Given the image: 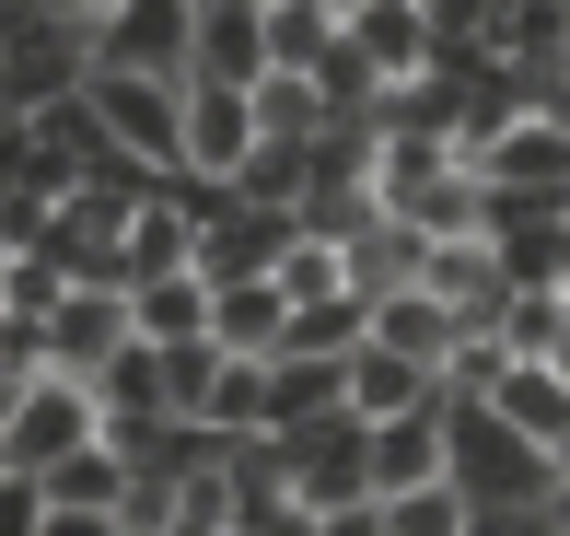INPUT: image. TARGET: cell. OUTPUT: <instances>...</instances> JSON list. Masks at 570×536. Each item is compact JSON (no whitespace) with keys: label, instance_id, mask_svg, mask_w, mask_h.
Masks as SVG:
<instances>
[{"label":"cell","instance_id":"obj_25","mask_svg":"<svg viewBox=\"0 0 570 536\" xmlns=\"http://www.w3.org/2000/svg\"><path fill=\"white\" fill-rule=\"evenodd\" d=\"M396 222H407L420 245H478V234H489V187H478V175H443V187L407 198Z\"/></svg>","mask_w":570,"mask_h":536},{"label":"cell","instance_id":"obj_1","mask_svg":"<svg viewBox=\"0 0 570 536\" xmlns=\"http://www.w3.org/2000/svg\"><path fill=\"white\" fill-rule=\"evenodd\" d=\"M443 431H454V490L478 501V514H548L559 501V455L524 444L501 408H454L443 397Z\"/></svg>","mask_w":570,"mask_h":536},{"label":"cell","instance_id":"obj_11","mask_svg":"<svg viewBox=\"0 0 570 536\" xmlns=\"http://www.w3.org/2000/svg\"><path fill=\"white\" fill-rule=\"evenodd\" d=\"M303 234V211H233V222H210V234H198V280H268L279 269V245Z\"/></svg>","mask_w":570,"mask_h":536},{"label":"cell","instance_id":"obj_14","mask_svg":"<svg viewBox=\"0 0 570 536\" xmlns=\"http://www.w3.org/2000/svg\"><path fill=\"white\" fill-rule=\"evenodd\" d=\"M407 408H443V373H420V362H396V350H350V420L361 431H384V420H407Z\"/></svg>","mask_w":570,"mask_h":536},{"label":"cell","instance_id":"obj_37","mask_svg":"<svg viewBox=\"0 0 570 536\" xmlns=\"http://www.w3.org/2000/svg\"><path fill=\"white\" fill-rule=\"evenodd\" d=\"M384 525H396V536H465V525H478V501H465L454 478H443V490H407V501H384Z\"/></svg>","mask_w":570,"mask_h":536},{"label":"cell","instance_id":"obj_28","mask_svg":"<svg viewBox=\"0 0 570 536\" xmlns=\"http://www.w3.org/2000/svg\"><path fill=\"white\" fill-rule=\"evenodd\" d=\"M94 408H106V420H175V408H164V350H140V339H128L117 362L94 373Z\"/></svg>","mask_w":570,"mask_h":536},{"label":"cell","instance_id":"obj_33","mask_svg":"<svg viewBox=\"0 0 570 536\" xmlns=\"http://www.w3.org/2000/svg\"><path fill=\"white\" fill-rule=\"evenodd\" d=\"M303 82H315V106H326V117H373V94H384V82H373V59H361L350 36H326V59L303 70Z\"/></svg>","mask_w":570,"mask_h":536},{"label":"cell","instance_id":"obj_44","mask_svg":"<svg viewBox=\"0 0 570 536\" xmlns=\"http://www.w3.org/2000/svg\"><path fill=\"white\" fill-rule=\"evenodd\" d=\"M315 536H396V525H384V501H350V514H326Z\"/></svg>","mask_w":570,"mask_h":536},{"label":"cell","instance_id":"obj_45","mask_svg":"<svg viewBox=\"0 0 570 536\" xmlns=\"http://www.w3.org/2000/svg\"><path fill=\"white\" fill-rule=\"evenodd\" d=\"M36 12H47V23H70V36H94V23H106L117 0H36Z\"/></svg>","mask_w":570,"mask_h":536},{"label":"cell","instance_id":"obj_51","mask_svg":"<svg viewBox=\"0 0 570 536\" xmlns=\"http://www.w3.org/2000/svg\"><path fill=\"white\" fill-rule=\"evenodd\" d=\"M559 501H570V444H559Z\"/></svg>","mask_w":570,"mask_h":536},{"label":"cell","instance_id":"obj_8","mask_svg":"<svg viewBox=\"0 0 570 536\" xmlns=\"http://www.w3.org/2000/svg\"><path fill=\"white\" fill-rule=\"evenodd\" d=\"M256 140H268V129H256V94L187 82V164H175V175H222V187H233V175L256 164Z\"/></svg>","mask_w":570,"mask_h":536},{"label":"cell","instance_id":"obj_30","mask_svg":"<svg viewBox=\"0 0 570 536\" xmlns=\"http://www.w3.org/2000/svg\"><path fill=\"white\" fill-rule=\"evenodd\" d=\"M501 59L512 70H570V12L559 0H501Z\"/></svg>","mask_w":570,"mask_h":536},{"label":"cell","instance_id":"obj_34","mask_svg":"<svg viewBox=\"0 0 570 536\" xmlns=\"http://www.w3.org/2000/svg\"><path fill=\"white\" fill-rule=\"evenodd\" d=\"M559 339H570V292H512L501 303V350L512 362H548Z\"/></svg>","mask_w":570,"mask_h":536},{"label":"cell","instance_id":"obj_43","mask_svg":"<svg viewBox=\"0 0 570 536\" xmlns=\"http://www.w3.org/2000/svg\"><path fill=\"white\" fill-rule=\"evenodd\" d=\"M524 117H548V129H570V70H524Z\"/></svg>","mask_w":570,"mask_h":536},{"label":"cell","instance_id":"obj_10","mask_svg":"<svg viewBox=\"0 0 570 536\" xmlns=\"http://www.w3.org/2000/svg\"><path fill=\"white\" fill-rule=\"evenodd\" d=\"M478 187H535V198H570V129H548V117H512L501 140L478 152Z\"/></svg>","mask_w":570,"mask_h":536},{"label":"cell","instance_id":"obj_54","mask_svg":"<svg viewBox=\"0 0 570 536\" xmlns=\"http://www.w3.org/2000/svg\"><path fill=\"white\" fill-rule=\"evenodd\" d=\"M559 12H570V0H559Z\"/></svg>","mask_w":570,"mask_h":536},{"label":"cell","instance_id":"obj_5","mask_svg":"<svg viewBox=\"0 0 570 536\" xmlns=\"http://www.w3.org/2000/svg\"><path fill=\"white\" fill-rule=\"evenodd\" d=\"M279 455H292V501H315V514H350V501H373V431L350 420H315V431H279Z\"/></svg>","mask_w":570,"mask_h":536},{"label":"cell","instance_id":"obj_49","mask_svg":"<svg viewBox=\"0 0 570 536\" xmlns=\"http://www.w3.org/2000/svg\"><path fill=\"white\" fill-rule=\"evenodd\" d=\"M559 292H570V222H559Z\"/></svg>","mask_w":570,"mask_h":536},{"label":"cell","instance_id":"obj_36","mask_svg":"<svg viewBox=\"0 0 570 536\" xmlns=\"http://www.w3.org/2000/svg\"><path fill=\"white\" fill-rule=\"evenodd\" d=\"M501 373H512V350L489 339V327H465L454 362H443V397H454V408H489V397H501Z\"/></svg>","mask_w":570,"mask_h":536},{"label":"cell","instance_id":"obj_40","mask_svg":"<svg viewBox=\"0 0 570 536\" xmlns=\"http://www.w3.org/2000/svg\"><path fill=\"white\" fill-rule=\"evenodd\" d=\"M0 373H12V386H36V373H47V327H36V315H0Z\"/></svg>","mask_w":570,"mask_h":536},{"label":"cell","instance_id":"obj_27","mask_svg":"<svg viewBox=\"0 0 570 536\" xmlns=\"http://www.w3.org/2000/svg\"><path fill=\"white\" fill-rule=\"evenodd\" d=\"M36 490H47V514H117V501H128V467H117L106 444H82L70 467H47Z\"/></svg>","mask_w":570,"mask_h":536},{"label":"cell","instance_id":"obj_21","mask_svg":"<svg viewBox=\"0 0 570 536\" xmlns=\"http://www.w3.org/2000/svg\"><path fill=\"white\" fill-rule=\"evenodd\" d=\"M489 408H501V420L512 431H524V444H570V386H559V362H512L501 373V397H489Z\"/></svg>","mask_w":570,"mask_h":536},{"label":"cell","instance_id":"obj_29","mask_svg":"<svg viewBox=\"0 0 570 536\" xmlns=\"http://www.w3.org/2000/svg\"><path fill=\"white\" fill-rule=\"evenodd\" d=\"M36 140L59 152L70 175H94V164H117V129H106V106H94V82L70 94V106H47V117H36Z\"/></svg>","mask_w":570,"mask_h":536},{"label":"cell","instance_id":"obj_6","mask_svg":"<svg viewBox=\"0 0 570 536\" xmlns=\"http://www.w3.org/2000/svg\"><path fill=\"white\" fill-rule=\"evenodd\" d=\"M128 339H140V327H128V292H106V280H70V303L47 315V373H82V386H94V373H106Z\"/></svg>","mask_w":570,"mask_h":536},{"label":"cell","instance_id":"obj_17","mask_svg":"<svg viewBox=\"0 0 570 536\" xmlns=\"http://www.w3.org/2000/svg\"><path fill=\"white\" fill-rule=\"evenodd\" d=\"M128 327H140V350L210 339V280H198V269H175V280H140V292H128Z\"/></svg>","mask_w":570,"mask_h":536},{"label":"cell","instance_id":"obj_39","mask_svg":"<svg viewBox=\"0 0 570 536\" xmlns=\"http://www.w3.org/2000/svg\"><path fill=\"white\" fill-rule=\"evenodd\" d=\"M210 373H222L210 339H175V350H164V408H175V420H198V408H210Z\"/></svg>","mask_w":570,"mask_h":536},{"label":"cell","instance_id":"obj_55","mask_svg":"<svg viewBox=\"0 0 570 536\" xmlns=\"http://www.w3.org/2000/svg\"><path fill=\"white\" fill-rule=\"evenodd\" d=\"M420 12H431V0H420Z\"/></svg>","mask_w":570,"mask_h":536},{"label":"cell","instance_id":"obj_35","mask_svg":"<svg viewBox=\"0 0 570 536\" xmlns=\"http://www.w3.org/2000/svg\"><path fill=\"white\" fill-rule=\"evenodd\" d=\"M59 303H70V269L59 257H47V245H12V280H0V315H59Z\"/></svg>","mask_w":570,"mask_h":536},{"label":"cell","instance_id":"obj_18","mask_svg":"<svg viewBox=\"0 0 570 536\" xmlns=\"http://www.w3.org/2000/svg\"><path fill=\"white\" fill-rule=\"evenodd\" d=\"M373 339L396 350V362H420V373H443L465 327H454V315H443V303H431V292H384V303H373Z\"/></svg>","mask_w":570,"mask_h":536},{"label":"cell","instance_id":"obj_9","mask_svg":"<svg viewBox=\"0 0 570 536\" xmlns=\"http://www.w3.org/2000/svg\"><path fill=\"white\" fill-rule=\"evenodd\" d=\"M443 478H454V431H443V408H407V420L373 431V501L443 490Z\"/></svg>","mask_w":570,"mask_h":536},{"label":"cell","instance_id":"obj_38","mask_svg":"<svg viewBox=\"0 0 570 536\" xmlns=\"http://www.w3.org/2000/svg\"><path fill=\"white\" fill-rule=\"evenodd\" d=\"M570 198H535V187H489V245H524V234H559Z\"/></svg>","mask_w":570,"mask_h":536},{"label":"cell","instance_id":"obj_31","mask_svg":"<svg viewBox=\"0 0 570 536\" xmlns=\"http://www.w3.org/2000/svg\"><path fill=\"white\" fill-rule=\"evenodd\" d=\"M256 129H268V140H326L338 117L315 106V82H303V70H268V82H256Z\"/></svg>","mask_w":570,"mask_h":536},{"label":"cell","instance_id":"obj_52","mask_svg":"<svg viewBox=\"0 0 570 536\" xmlns=\"http://www.w3.org/2000/svg\"><path fill=\"white\" fill-rule=\"evenodd\" d=\"M326 12H338V23H350V12H361V0H326Z\"/></svg>","mask_w":570,"mask_h":536},{"label":"cell","instance_id":"obj_20","mask_svg":"<svg viewBox=\"0 0 570 536\" xmlns=\"http://www.w3.org/2000/svg\"><path fill=\"white\" fill-rule=\"evenodd\" d=\"M465 129V94L454 82H431V70H420V82H384L373 94V140H454Z\"/></svg>","mask_w":570,"mask_h":536},{"label":"cell","instance_id":"obj_22","mask_svg":"<svg viewBox=\"0 0 570 536\" xmlns=\"http://www.w3.org/2000/svg\"><path fill=\"white\" fill-rule=\"evenodd\" d=\"M443 175H465V164H454V140H384V152H373V211L396 222L407 198H431Z\"/></svg>","mask_w":570,"mask_h":536},{"label":"cell","instance_id":"obj_47","mask_svg":"<svg viewBox=\"0 0 570 536\" xmlns=\"http://www.w3.org/2000/svg\"><path fill=\"white\" fill-rule=\"evenodd\" d=\"M465 536H524V514H478V525H465Z\"/></svg>","mask_w":570,"mask_h":536},{"label":"cell","instance_id":"obj_48","mask_svg":"<svg viewBox=\"0 0 570 536\" xmlns=\"http://www.w3.org/2000/svg\"><path fill=\"white\" fill-rule=\"evenodd\" d=\"M12 408H23V386H12V373H0V431H12Z\"/></svg>","mask_w":570,"mask_h":536},{"label":"cell","instance_id":"obj_23","mask_svg":"<svg viewBox=\"0 0 570 536\" xmlns=\"http://www.w3.org/2000/svg\"><path fill=\"white\" fill-rule=\"evenodd\" d=\"M233 198H245V211H303V198H315V140H256V164L233 175Z\"/></svg>","mask_w":570,"mask_h":536},{"label":"cell","instance_id":"obj_42","mask_svg":"<svg viewBox=\"0 0 570 536\" xmlns=\"http://www.w3.org/2000/svg\"><path fill=\"white\" fill-rule=\"evenodd\" d=\"M326 514H315V501H292V490H279V501H245V536H315Z\"/></svg>","mask_w":570,"mask_h":536},{"label":"cell","instance_id":"obj_2","mask_svg":"<svg viewBox=\"0 0 570 536\" xmlns=\"http://www.w3.org/2000/svg\"><path fill=\"white\" fill-rule=\"evenodd\" d=\"M82 444H106V408H94L82 373H36L12 408V431H0V467H23V478H47V467H70Z\"/></svg>","mask_w":570,"mask_h":536},{"label":"cell","instance_id":"obj_13","mask_svg":"<svg viewBox=\"0 0 570 536\" xmlns=\"http://www.w3.org/2000/svg\"><path fill=\"white\" fill-rule=\"evenodd\" d=\"M279 339H292L279 280H222V292H210V350H233V362H279Z\"/></svg>","mask_w":570,"mask_h":536},{"label":"cell","instance_id":"obj_50","mask_svg":"<svg viewBox=\"0 0 570 536\" xmlns=\"http://www.w3.org/2000/svg\"><path fill=\"white\" fill-rule=\"evenodd\" d=\"M548 362H559V386H570V339H559V350H548Z\"/></svg>","mask_w":570,"mask_h":536},{"label":"cell","instance_id":"obj_46","mask_svg":"<svg viewBox=\"0 0 570 536\" xmlns=\"http://www.w3.org/2000/svg\"><path fill=\"white\" fill-rule=\"evenodd\" d=\"M36 536H117V514H47Z\"/></svg>","mask_w":570,"mask_h":536},{"label":"cell","instance_id":"obj_16","mask_svg":"<svg viewBox=\"0 0 570 536\" xmlns=\"http://www.w3.org/2000/svg\"><path fill=\"white\" fill-rule=\"evenodd\" d=\"M175 269H198V222L175 211V198H151V211L117 234V280L140 292V280H175Z\"/></svg>","mask_w":570,"mask_h":536},{"label":"cell","instance_id":"obj_4","mask_svg":"<svg viewBox=\"0 0 570 536\" xmlns=\"http://www.w3.org/2000/svg\"><path fill=\"white\" fill-rule=\"evenodd\" d=\"M94 106H106V129L128 164L175 175L187 164V82H151V70H94Z\"/></svg>","mask_w":570,"mask_h":536},{"label":"cell","instance_id":"obj_15","mask_svg":"<svg viewBox=\"0 0 570 536\" xmlns=\"http://www.w3.org/2000/svg\"><path fill=\"white\" fill-rule=\"evenodd\" d=\"M350 408V362H315V350H279L268 362V431H315Z\"/></svg>","mask_w":570,"mask_h":536},{"label":"cell","instance_id":"obj_12","mask_svg":"<svg viewBox=\"0 0 570 536\" xmlns=\"http://www.w3.org/2000/svg\"><path fill=\"white\" fill-rule=\"evenodd\" d=\"M338 36L373 59V82H420V70H431V12H420V0H361Z\"/></svg>","mask_w":570,"mask_h":536},{"label":"cell","instance_id":"obj_32","mask_svg":"<svg viewBox=\"0 0 570 536\" xmlns=\"http://www.w3.org/2000/svg\"><path fill=\"white\" fill-rule=\"evenodd\" d=\"M326 36H338V12H326V0H268V70H315Z\"/></svg>","mask_w":570,"mask_h":536},{"label":"cell","instance_id":"obj_7","mask_svg":"<svg viewBox=\"0 0 570 536\" xmlns=\"http://www.w3.org/2000/svg\"><path fill=\"white\" fill-rule=\"evenodd\" d=\"M187 82H222V94L268 82V0H198V70Z\"/></svg>","mask_w":570,"mask_h":536},{"label":"cell","instance_id":"obj_19","mask_svg":"<svg viewBox=\"0 0 570 536\" xmlns=\"http://www.w3.org/2000/svg\"><path fill=\"white\" fill-rule=\"evenodd\" d=\"M420 257H431V245L420 234H407V222H361V234H350V292L361 303H384V292H420Z\"/></svg>","mask_w":570,"mask_h":536},{"label":"cell","instance_id":"obj_24","mask_svg":"<svg viewBox=\"0 0 570 536\" xmlns=\"http://www.w3.org/2000/svg\"><path fill=\"white\" fill-rule=\"evenodd\" d=\"M279 350H315V362H350V350H373V303H361V292L292 303V339H279Z\"/></svg>","mask_w":570,"mask_h":536},{"label":"cell","instance_id":"obj_53","mask_svg":"<svg viewBox=\"0 0 570 536\" xmlns=\"http://www.w3.org/2000/svg\"><path fill=\"white\" fill-rule=\"evenodd\" d=\"M0 280H12V245H0Z\"/></svg>","mask_w":570,"mask_h":536},{"label":"cell","instance_id":"obj_41","mask_svg":"<svg viewBox=\"0 0 570 536\" xmlns=\"http://www.w3.org/2000/svg\"><path fill=\"white\" fill-rule=\"evenodd\" d=\"M36 525H47V490L23 467H0V536H36Z\"/></svg>","mask_w":570,"mask_h":536},{"label":"cell","instance_id":"obj_26","mask_svg":"<svg viewBox=\"0 0 570 536\" xmlns=\"http://www.w3.org/2000/svg\"><path fill=\"white\" fill-rule=\"evenodd\" d=\"M198 431H210V444H245V431H268V362H233V350H222V373H210V408H198Z\"/></svg>","mask_w":570,"mask_h":536},{"label":"cell","instance_id":"obj_3","mask_svg":"<svg viewBox=\"0 0 570 536\" xmlns=\"http://www.w3.org/2000/svg\"><path fill=\"white\" fill-rule=\"evenodd\" d=\"M94 70L187 82V70H198V0H117V12L94 23Z\"/></svg>","mask_w":570,"mask_h":536}]
</instances>
